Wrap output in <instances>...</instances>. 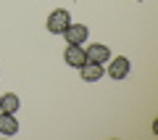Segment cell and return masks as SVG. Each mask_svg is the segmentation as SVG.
<instances>
[{"instance_id":"cell-4","label":"cell","mask_w":158,"mask_h":140,"mask_svg":"<svg viewBox=\"0 0 158 140\" xmlns=\"http://www.w3.org/2000/svg\"><path fill=\"white\" fill-rule=\"evenodd\" d=\"M63 61L69 63L71 69H79L87 63V53L82 45H66V50H63Z\"/></svg>"},{"instance_id":"cell-1","label":"cell","mask_w":158,"mask_h":140,"mask_svg":"<svg viewBox=\"0 0 158 140\" xmlns=\"http://www.w3.org/2000/svg\"><path fill=\"white\" fill-rule=\"evenodd\" d=\"M71 24V13L66 11V8H56V11H50V16H48L45 27L50 34H63V29Z\"/></svg>"},{"instance_id":"cell-3","label":"cell","mask_w":158,"mask_h":140,"mask_svg":"<svg viewBox=\"0 0 158 140\" xmlns=\"http://www.w3.org/2000/svg\"><path fill=\"white\" fill-rule=\"evenodd\" d=\"M63 37H66V45H85L87 37H90V29H87V24H69L66 29H63Z\"/></svg>"},{"instance_id":"cell-6","label":"cell","mask_w":158,"mask_h":140,"mask_svg":"<svg viewBox=\"0 0 158 140\" xmlns=\"http://www.w3.org/2000/svg\"><path fill=\"white\" fill-rule=\"evenodd\" d=\"M19 132V119L16 114H6V111H0V135H16Z\"/></svg>"},{"instance_id":"cell-2","label":"cell","mask_w":158,"mask_h":140,"mask_svg":"<svg viewBox=\"0 0 158 140\" xmlns=\"http://www.w3.org/2000/svg\"><path fill=\"white\" fill-rule=\"evenodd\" d=\"M106 63H108V77H111V79H124V77H129L132 63H129V58H127V56H111Z\"/></svg>"},{"instance_id":"cell-5","label":"cell","mask_w":158,"mask_h":140,"mask_svg":"<svg viewBox=\"0 0 158 140\" xmlns=\"http://www.w3.org/2000/svg\"><path fill=\"white\" fill-rule=\"evenodd\" d=\"M85 53H87V61H92V63H106L108 58H111V48H108V45H103V42L90 45Z\"/></svg>"},{"instance_id":"cell-8","label":"cell","mask_w":158,"mask_h":140,"mask_svg":"<svg viewBox=\"0 0 158 140\" xmlns=\"http://www.w3.org/2000/svg\"><path fill=\"white\" fill-rule=\"evenodd\" d=\"M19 106H21V101H19L16 93H6V95H0V111L6 114H16Z\"/></svg>"},{"instance_id":"cell-7","label":"cell","mask_w":158,"mask_h":140,"mask_svg":"<svg viewBox=\"0 0 158 140\" xmlns=\"http://www.w3.org/2000/svg\"><path fill=\"white\" fill-rule=\"evenodd\" d=\"M79 74H82V79H85V82H98V79L103 77V63L87 61L85 66H79Z\"/></svg>"}]
</instances>
